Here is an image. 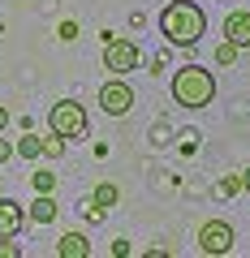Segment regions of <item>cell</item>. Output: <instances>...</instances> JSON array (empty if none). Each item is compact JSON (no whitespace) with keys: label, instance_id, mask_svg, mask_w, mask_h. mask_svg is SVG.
<instances>
[{"label":"cell","instance_id":"obj_1","mask_svg":"<svg viewBox=\"0 0 250 258\" xmlns=\"http://www.w3.org/2000/svg\"><path fill=\"white\" fill-rule=\"evenodd\" d=\"M207 30V13L198 9L194 0H168L160 13V35L173 47H194Z\"/></svg>","mask_w":250,"mask_h":258},{"label":"cell","instance_id":"obj_2","mask_svg":"<svg viewBox=\"0 0 250 258\" xmlns=\"http://www.w3.org/2000/svg\"><path fill=\"white\" fill-rule=\"evenodd\" d=\"M173 99L181 103V108H190V112L207 108V103L216 99L212 69H203V64H181V69L173 74Z\"/></svg>","mask_w":250,"mask_h":258},{"label":"cell","instance_id":"obj_3","mask_svg":"<svg viewBox=\"0 0 250 258\" xmlns=\"http://www.w3.org/2000/svg\"><path fill=\"white\" fill-rule=\"evenodd\" d=\"M86 125H91V120H86V108L78 99H61V103H52V112H47V129H52V134H61V138H86Z\"/></svg>","mask_w":250,"mask_h":258},{"label":"cell","instance_id":"obj_4","mask_svg":"<svg viewBox=\"0 0 250 258\" xmlns=\"http://www.w3.org/2000/svg\"><path fill=\"white\" fill-rule=\"evenodd\" d=\"M138 60H142V52H138V43H134V39H117V35H112L108 43H104V69H108L112 78L134 74V69H138Z\"/></svg>","mask_w":250,"mask_h":258},{"label":"cell","instance_id":"obj_5","mask_svg":"<svg viewBox=\"0 0 250 258\" xmlns=\"http://www.w3.org/2000/svg\"><path fill=\"white\" fill-rule=\"evenodd\" d=\"M233 241H237V232H233L229 220H207L203 228H198V249H203V254H212V258L229 254Z\"/></svg>","mask_w":250,"mask_h":258},{"label":"cell","instance_id":"obj_6","mask_svg":"<svg viewBox=\"0 0 250 258\" xmlns=\"http://www.w3.org/2000/svg\"><path fill=\"white\" fill-rule=\"evenodd\" d=\"M99 108L108 112V116H125V112L134 108V86L125 82V78H108V82L99 86Z\"/></svg>","mask_w":250,"mask_h":258},{"label":"cell","instance_id":"obj_7","mask_svg":"<svg viewBox=\"0 0 250 258\" xmlns=\"http://www.w3.org/2000/svg\"><path fill=\"white\" fill-rule=\"evenodd\" d=\"M224 39H233L237 47H250V9H233L224 18Z\"/></svg>","mask_w":250,"mask_h":258},{"label":"cell","instance_id":"obj_8","mask_svg":"<svg viewBox=\"0 0 250 258\" xmlns=\"http://www.w3.org/2000/svg\"><path fill=\"white\" fill-rule=\"evenodd\" d=\"M22 224H26V211L13 198H0V237H18Z\"/></svg>","mask_w":250,"mask_h":258},{"label":"cell","instance_id":"obj_9","mask_svg":"<svg viewBox=\"0 0 250 258\" xmlns=\"http://www.w3.org/2000/svg\"><path fill=\"white\" fill-rule=\"evenodd\" d=\"M56 258H91V241L86 232H65L56 241Z\"/></svg>","mask_w":250,"mask_h":258},{"label":"cell","instance_id":"obj_10","mask_svg":"<svg viewBox=\"0 0 250 258\" xmlns=\"http://www.w3.org/2000/svg\"><path fill=\"white\" fill-rule=\"evenodd\" d=\"M56 211H61V207H56L52 194H35V203H30L26 220H30V224H52V220H56Z\"/></svg>","mask_w":250,"mask_h":258},{"label":"cell","instance_id":"obj_11","mask_svg":"<svg viewBox=\"0 0 250 258\" xmlns=\"http://www.w3.org/2000/svg\"><path fill=\"white\" fill-rule=\"evenodd\" d=\"M117 198H121V189L112 181H99L95 185V194H91V207L95 211H108V207H117Z\"/></svg>","mask_w":250,"mask_h":258},{"label":"cell","instance_id":"obj_12","mask_svg":"<svg viewBox=\"0 0 250 258\" xmlns=\"http://www.w3.org/2000/svg\"><path fill=\"white\" fill-rule=\"evenodd\" d=\"M237 56H241V47L233 43V39H220V43H216V64L229 69V64H237Z\"/></svg>","mask_w":250,"mask_h":258},{"label":"cell","instance_id":"obj_13","mask_svg":"<svg viewBox=\"0 0 250 258\" xmlns=\"http://www.w3.org/2000/svg\"><path fill=\"white\" fill-rule=\"evenodd\" d=\"M13 151H18L22 159H39V155H43V142H39V134H26V138H18Z\"/></svg>","mask_w":250,"mask_h":258},{"label":"cell","instance_id":"obj_14","mask_svg":"<svg viewBox=\"0 0 250 258\" xmlns=\"http://www.w3.org/2000/svg\"><path fill=\"white\" fill-rule=\"evenodd\" d=\"M39 142H43V155L47 159H61V155H65V138L52 134V129H47V138H39Z\"/></svg>","mask_w":250,"mask_h":258},{"label":"cell","instance_id":"obj_15","mask_svg":"<svg viewBox=\"0 0 250 258\" xmlns=\"http://www.w3.org/2000/svg\"><path fill=\"white\" fill-rule=\"evenodd\" d=\"M30 185H35V194H52L56 189V172H35Z\"/></svg>","mask_w":250,"mask_h":258},{"label":"cell","instance_id":"obj_16","mask_svg":"<svg viewBox=\"0 0 250 258\" xmlns=\"http://www.w3.org/2000/svg\"><path fill=\"white\" fill-rule=\"evenodd\" d=\"M18 254H22L18 237H0V258H18Z\"/></svg>","mask_w":250,"mask_h":258},{"label":"cell","instance_id":"obj_17","mask_svg":"<svg viewBox=\"0 0 250 258\" xmlns=\"http://www.w3.org/2000/svg\"><path fill=\"white\" fill-rule=\"evenodd\" d=\"M56 35L65 39V43H74V39H78V22H61V30H56Z\"/></svg>","mask_w":250,"mask_h":258},{"label":"cell","instance_id":"obj_18","mask_svg":"<svg viewBox=\"0 0 250 258\" xmlns=\"http://www.w3.org/2000/svg\"><path fill=\"white\" fill-rule=\"evenodd\" d=\"M241 189V176H224L220 181V194H237Z\"/></svg>","mask_w":250,"mask_h":258},{"label":"cell","instance_id":"obj_19","mask_svg":"<svg viewBox=\"0 0 250 258\" xmlns=\"http://www.w3.org/2000/svg\"><path fill=\"white\" fill-rule=\"evenodd\" d=\"M9 159H13V142L0 138V164H9Z\"/></svg>","mask_w":250,"mask_h":258},{"label":"cell","instance_id":"obj_20","mask_svg":"<svg viewBox=\"0 0 250 258\" xmlns=\"http://www.w3.org/2000/svg\"><path fill=\"white\" fill-rule=\"evenodd\" d=\"M5 129H9V108L0 103V134H5Z\"/></svg>","mask_w":250,"mask_h":258},{"label":"cell","instance_id":"obj_21","mask_svg":"<svg viewBox=\"0 0 250 258\" xmlns=\"http://www.w3.org/2000/svg\"><path fill=\"white\" fill-rule=\"evenodd\" d=\"M241 189L250 194V168H246V172H241Z\"/></svg>","mask_w":250,"mask_h":258}]
</instances>
